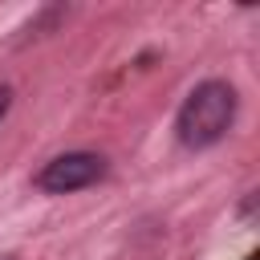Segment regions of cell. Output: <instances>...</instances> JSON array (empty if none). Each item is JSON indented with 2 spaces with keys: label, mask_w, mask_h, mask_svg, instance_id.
I'll return each instance as SVG.
<instances>
[{
  "label": "cell",
  "mask_w": 260,
  "mask_h": 260,
  "mask_svg": "<svg viewBox=\"0 0 260 260\" xmlns=\"http://www.w3.org/2000/svg\"><path fill=\"white\" fill-rule=\"evenodd\" d=\"M236 122V89L219 77L211 81H199L183 106H179V118H175V134L187 150H203V146H215Z\"/></svg>",
  "instance_id": "obj_1"
},
{
  "label": "cell",
  "mask_w": 260,
  "mask_h": 260,
  "mask_svg": "<svg viewBox=\"0 0 260 260\" xmlns=\"http://www.w3.org/2000/svg\"><path fill=\"white\" fill-rule=\"evenodd\" d=\"M98 179H106V158L93 154V150L57 154V158H49V162L37 171V187L49 191V195H69V191L93 187Z\"/></svg>",
  "instance_id": "obj_2"
},
{
  "label": "cell",
  "mask_w": 260,
  "mask_h": 260,
  "mask_svg": "<svg viewBox=\"0 0 260 260\" xmlns=\"http://www.w3.org/2000/svg\"><path fill=\"white\" fill-rule=\"evenodd\" d=\"M8 106H12V89H8V85H0V122H4Z\"/></svg>",
  "instance_id": "obj_3"
}]
</instances>
